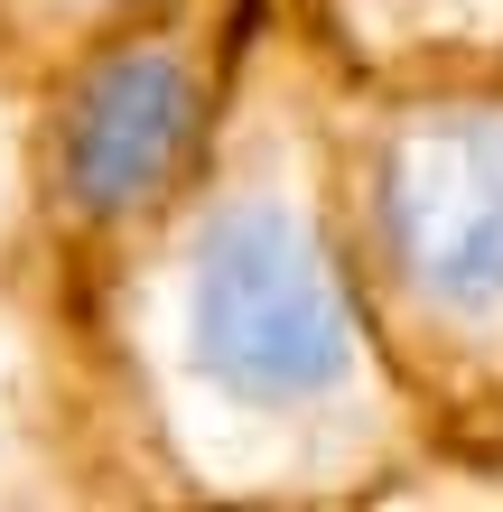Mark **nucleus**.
I'll use <instances>...</instances> for the list:
<instances>
[{"instance_id": "nucleus-1", "label": "nucleus", "mask_w": 503, "mask_h": 512, "mask_svg": "<svg viewBox=\"0 0 503 512\" xmlns=\"http://www.w3.org/2000/svg\"><path fill=\"white\" fill-rule=\"evenodd\" d=\"M177 373L252 419H299L354 382V308L308 205L280 187H215L177 261Z\"/></svg>"}, {"instance_id": "nucleus-2", "label": "nucleus", "mask_w": 503, "mask_h": 512, "mask_svg": "<svg viewBox=\"0 0 503 512\" xmlns=\"http://www.w3.org/2000/svg\"><path fill=\"white\" fill-rule=\"evenodd\" d=\"M215 149V56L177 19L103 28L38 112V205L66 243H131L187 205Z\"/></svg>"}, {"instance_id": "nucleus-3", "label": "nucleus", "mask_w": 503, "mask_h": 512, "mask_svg": "<svg viewBox=\"0 0 503 512\" xmlns=\"http://www.w3.org/2000/svg\"><path fill=\"white\" fill-rule=\"evenodd\" d=\"M392 243L420 298L438 289L448 308H476V317L503 308V140L494 131L410 149V168L392 177Z\"/></svg>"}, {"instance_id": "nucleus-4", "label": "nucleus", "mask_w": 503, "mask_h": 512, "mask_svg": "<svg viewBox=\"0 0 503 512\" xmlns=\"http://www.w3.org/2000/svg\"><path fill=\"white\" fill-rule=\"evenodd\" d=\"M140 10H159V0H0V28H10L19 47H56V38H103V28H122Z\"/></svg>"}]
</instances>
